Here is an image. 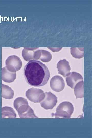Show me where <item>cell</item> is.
<instances>
[{"label": "cell", "instance_id": "cell-14", "mask_svg": "<svg viewBox=\"0 0 92 138\" xmlns=\"http://www.w3.org/2000/svg\"><path fill=\"white\" fill-rule=\"evenodd\" d=\"M83 81L79 82L74 88L75 94L77 99L83 97Z\"/></svg>", "mask_w": 92, "mask_h": 138}, {"label": "cell", "instance_id": "cell-12", "mask_svg": "<svg viewBox=\"0 0 92 138\" xmlns=\"http://www.w3.org/2000/svg\"><path fill=\"white\" fill-rule=\"evenodd\" d=\"M2 118H15L16 114L14 110L11 107H4L2 108Z\"/></svg>", "mask_w": 92, "mask_h": 138}, {"label": "cell", "instance_id": "cell-8", "mask_svg": "<svg viewBox=\"0 0 92 138\" xmlns=\"http://www.w3.org/2000/svg\"><path fill=\"white\" fill-rule=\"evenodd\" d=\"M83 80V78L81 75L75 72H70L66 78L67 84L73 89L74 88L77 83Z\"/></svg>", "mask_w": 92, "mask_h": 138}, {"label": "cell", "instance_id": "cell-11", "mask_svg": "<svg viewBox=\"0 0 92 138\" xmlns=\"http://www.w3.org/2000/svg\"><path fill=\"white\" fill-rule=\"evenodd\" d=\"M2 79L7 83L13 82L16 78V72H12L8 70L6 67L2 68L1 71Z\"/></svg>", "mask_w": 92, "mask_h": 138}, {"label": "cell", "instance_id": "cell-10", "mask_svg": "<svg viewBox=\"0 0 92 138\" xmlns=\"http://www.w3.org/2000/svg\"><path fill=\"white\" fill-rule=\"evenodd\" d=\"M58 73L65 77L70 73L69 62L65 59L60 61L57 64Z\"/></svg>", "mask_w": 92, "mask_h": 138}, {"label": "cell", "instance_id": "cell-1", "mask_svg": "<svg viewBox=\"0 0 92 138\" xmlns=\"http://www.w3.org/2000/svg\"><path fill=\"white\" fill-rule=\"evenodd\" d=\"M24 74L30 85L35 87L44 86L50 77L49 70L45 65L36 60L30 61L24 67Z\"/></svg>", "mask_w": 92, "mask_h": 138}, {"label": "cell", "instance_id": "cell-9", "mask_svg": "<svg viewBox=\"0 0 92 138\" xmlns=\"http://www.w3.org/2000/svg\"><path fill=\"white\" fill-rule=\"evenodd\" d=\"M38 48H24L22 52V56L27 61L36 60L37 51Z\"/></svg>", "mask_w": 92, "mask_h": 138}, {"label": "cell", "instance_id": "cell-7", "mask_svg": "<svg viewBox=\"0 0 92 138\" xmlns=\"http://www.w3.org/2000/svg\"><path fill=\"white\" fill-rule=\"evenodd\" d=\"M65 86V82L60 76L56 75L53 77L50 81V86L52 89L56 92L62 90Z\"/></svg>", "mask_w": 92, "mask_h": 138}, {"label": "cell", "instance_id": "cell-15", "mask_svg": "<svg viewBox=\"0 0 92 138\" xmlns=\"http://www.w3.org/2000/svg\"><path fill=\"white\" fill-rule=\"evenodd\" d=\"M41 55L39 59L44 62L49 61L52 59V55L50 53L46 50H41Z\"/></svg>", "mask_w": 92, "mask_h": 138}, {"label": "cell", "instance_id": "cell-3", "mask_svg": "<svg viewBox=\"0 0 92 138\" xmlns=\"http://www.w3.org/2000/svg\"><path fill=\"white\" fill-rule=\"evenodd\" d=\"M74 110L72 104L69 102L64 101L60 103L55 114V118H70Z\"/></svg>", "mask_w": 92, "mask_h": 138}, {"label": "cell", "instance_id": "cell-2", "mask_svg": "<svg viewBox=\"0 0 92 138\" xmlns=\"http://www.w3.org/2000/svg\"><path fill=\"white\" fill-rule=\"evenodd\" d=\"M13 105L20 118H38L25 98L21 97L17 98L14 100Z\"/></svg>", "mask_w": 92, "mask_h": 138}, {"label": "cell", "instance_id": "cell-4", "mask_svg": "<svg viewBox=\"0 0 92 138\" xmlns=\"http://www.w3.org/2000/svg\"><path fill=\"white\" fill-rule=\"evenodd\" d=\"M26 95L30 101L34 103H39L44 99L45 94L40 89L32 88L26 92Z\"/></svg>", "mask_w": 92, "mask_h": 138}, {"label": "cell", "instance_id": "cell-6", "mask_svg": "<svg viewBox=\"0 0 92 138\" xmlns=\"http://www.w3.org/2000/svg\"><path fill=\"white\" fill-rule=\"evenodd\" d=\"M44 99L40 103L41 106L45 109H52L57 102V98L51 92H46Z\"/></svg>", "mask_w": 92, "mask_h": 138}, {"label": "cell", "instance_id": "cell-13", "mask_svg": "<svg viewBox=\"0 0 92 138\" xmlns=\"http://www.w3.org/2000/svg\"><path fill=\"white\" fill-rule=\"evenodd\" d=\"M2 97L5 99H10L13 98L14 91L11 88L7 85L2 84Z\"/></svg>", "mask_w": 92, "mask_h": 138}, {"label": "cell", "instance_id": "cell-5", "mask_svg": "<svg viewBox=\"0 0 92 138\" xmlns=\"http://www.w3.org/2000/svg\"><path fill=\"white\" fill-rule=\"evenodd\" d=\"M5 64L6 68L9 71L16 72L21 68L22 62L20 59L15 55L8 57L6 60Z\"/></svg>", "mask_w": 92, "mask_h": 138}]
</instances>
